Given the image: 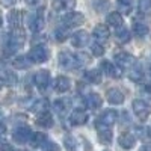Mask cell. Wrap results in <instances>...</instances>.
Listing matches in <instances>:
<instances>
[{"mask_svg":"<svg viewBox=\"0 0 151 151\" xmlns=\"http://www.w3.org/2000/svg\"><path fill=\"white\" fill-rule=\"evenodd\" d=\"M101 70H103V73H106L109 76V77H113V79H119L121 74H122V70L118 65L109 62V60H103L101 62Z\"/></svg>","mask_w":151,"mask_h":151,"instance_id":"cell-11","label":"cell"},{"mask_svg":"<svg viewBox=\"0 0 151 151\" xmlns=\"http://www.w3.org/2000/svg\"><path fill=\"white\" fill-rule=\"evenodd\" d=\"M147 136L151 139V124H148V125H147Z\"/></svg>","mask_w":151,"mask_h":151,"instance_id":"cell-43","label":"cell"},{"mask_svg":"<svg viewBox=\"0 0 151 151\" xmlns=\"http://www.w3.org/2000/svg\"><path fill=\"white\" fill-rule=\"evenodd\" d=\"M115 62H116L115 65H118L122 70V68H132V67H134V62L136 60H134V58L132 55L122 52V53L115 55Z\"/></svg>","mask_w":151,"mask_h":151,"instance_id":"cell-9","label":"cell"},{"mask_svg":"<svg viewBox=\"0 0 151 151\" xmlns=\"http://www.w3.org/2000/svg\"><path fill=\"white\" fill-rule=\"evenodd\" d=\"M116 118H118V112H116V110H112V109L104 110V112L101 113V116L98 118L97 125H104V127H110L112 124H115Z\"/></svg>","mask_w":151,"mask_h":151,"instance_id":"cell-8","label":"cell"},{"mask_svg":"<svg viewBox=\"0 0 151 151\" xmlns=\"http://www.w3.org/2000/svg\"><path fill=\"white\" fill-rule=\"evenodd\" d=\"M26 3H27V5H32V6H33V5H36V3H38V0H26Z\"/></svg>","mask_w":151,"mask_h":151,"instance_id":"cell-45","label":"cell"},{"mask_svg":"<svg viewBox=\"0 0 151 151\" xmlns=\"http://www.w3.org/2000/svg\"><path fill=\"white\" fill-rule=\"evenodd\" d=\"M0 118H2V110H0Z\"/></svg>","mask_w":151,"mask_h":151,"instance_id":"cell-48","label":"cell"},{"mask_svg":"<svg viewBox=\"0 0 151 151\" xmlns=\"http://www.w3.org/2000/svg\"><path fill=\"white\" fill-rule=\"evenodd\" d=\"M55 36H56V40H58V41L64 42V41L67 40V36H68L67 27H59V29H56V32H55Z\"/></svg>","mask_w":151,"mask_h":151,"instance_id":"cell-36","label":"cell"},{"mask_svg":"<svg viewBox=\"0 0 151 151\" xmlns=\"http://www.w3.org/2000/svg\"><path fill=\"white\" fill-rule=\"evenodd\" d=\"M88 42H89V35H88V32H85V30H79V32H76V33L71 36V44H73V47L82 48V47H85Z\"/></svg>","mask_w":151,"mask_h":151,"instance_id":"cell-13","label":"cell"},{"mask_svg":"<svg viewBox=\"0 0 151 151\" xmlns=\"http://www.w3.org/2000/svg\"><path fill=\"white\" fill-rule=\"evenodd\" d=\"M8 21H9L12 29H20L21 23H23V12L21 11H11L8 15Z\"/></svg>","mask_w":151,"mask_h":151,"instance_id":"cell-18","label":"cell"},{"mask_svg":"<svg viewBox=\"0 0 151 151\" xmlns=\"http://www.w3.org/2000/svg\"><path fill=\"white\" fill-rule=\"evenodd\" d=\"M129 77H130V80H133V82H141L142 80V77H144V73H142V70L139 68V67H132L130 68V71H129Z\"/></svg>","mask_w":151,"mask_h":151,"instance_id":"cell-31","label":"cell"},{"mask_svg":"<svg viewBox=\"0 0 151 151\" xmlns=\"http://www.w3.org/2000/svg\"><path fill=\"white\" fill-rule=\"evenodd\" d=\"M141 151H151V145H144L141 148Z\"/></svg>","mask_w":151,"mask_h":151,"instance_id":"cell-44","label":"cell"},{"mask_svg":"<svg viewBox=\"0 0 151 151\" xmlns=\"http://www.w3.org/2000/svg\"><path fill=\"white\" fill-rule=\"evenodd\" d=\"M6 133V127H5V124H0V137H3Z\"/></svg>","mask_w":151,"mask_h":151,"instance_id":"cell-42","label":"cell"},{"mask_svg":"<svg viewBox=\"0 0 151 151\" xmlns=\"http://www.w3.org/2000/svg\"><path fill=\"white\" fill-rule=\"evenodd\" d=\"M59 64L65 70H74V68L82 67L80 62H79V56L73 55L70 52H60L59 53Z\"/></svg>","mask_w":151,"mask_h":151,"instance_id":"cell-2","label":"cell"},{"mask_svg":"<svg viewBox=\"0 0 151 151\" xmlns=\"http://www.w3.org/2000/svg\"><path fill=\"white\" fill-rule=\"evenodd\" d=\"M137 11L141 14H150L151 12V0H139L137 2Z\"/></svg>","mask_w":151,"mask_h":151,"instance_id":"cell-33","label":"cell"},{"mask_svg":"<svg viewBox=\"0 0 151 151\" xmlns=\"http://www.w3.org/2000/svg\"><path fill=\"white\" fill-rule=\"evenodd\" d=\"M148 32H150V29H148L147 24H144V23H134L133 24V33H134V36L144 38V36L148 35Z\"/></svg>","mask_w":151,"mask_h":151,"instance_id":"cell-28","label":"cell"},{"mask_svg":"<svg viewBox=\"0 0 151 151\" xmlns=\"http://www.w3.org/2000/svg\"><path fill=\"white\" fill-rule=\"evenodd\" d=\"M106 151H107V150H106Z\"/></svg>","mask_w":151,"mask_h":151,"instance_id":"cell-50","label":"cell"},{"mask_svg":"<svg viewBox=\"0 0 151 151\" xmlns=\"http://www.w3.org/2000/svg\"><path fill=\"white\" fill-rule=\"evenodd\" d=\"M36 122L40 124L41 127L50 129V127H53L55 119H53V115H52V113L47 110V112H42V113H40V115L36 116Z\"/></svg>","mask_w":151,"mask_h":151,"instance_id":"cell-17","label":"cell"},{"mask_svg":"<svg viewBox=\"0 0 151 151\" xmlns=\"http://www.w3.org/2000/svg\"><path fill=\"white\" fill-rule=\"evenodd\" d=\"M0 27H2V15H0Z\"/></svg>","mask_w":151,"mask_h":151,"instance_id":"cell-47","label":"cell"},{"mask_svg":"<svg viewBox=\"0 0 151 151\" xmlns=\"http://www.w3.org/2000/svg\"><path fill=\"white\" fill-rule=\"evenodd\" d=\"M91 52H92V55L94 56H103L104 55V47L100 44V42H95V44H92V47H91Z\"/></svg>","mask_w":151,"mask_h":151,"instance_id":"cell-37","label":"cell"},{"mask_svg":"<svg viewBox=\"0 0 151 151\" xmlns=\"http://www.w3.org/2000/svg\"><path fill=\"white\" fill-rule=\"evenodd\" d=\"M70 106H71V103H70L68 98H58V100L53 101V109L58 113H60V115H62V113H65V112H68Z\"/></svg>","mask_w":151,"mask_h":151,"instance_id":"cell-24","label":"cell"},{"mask_svg":"<svg viewBox=\"0 0 151 151\" xmlns=\"http://www.w3.org/2000/svg\"><path fill=\"white\" fill-rule=\"evenodd\" d=\"M12 137H14V141L17 144H26L32 137V130H30V127H27V125H20V127H17L14 130Z\"/></svg>","mask_w":151,"mask_h":151,"instance_id":"cell-6","label":"cell"},{"mask_svg":"<svg viewBox=\"0 0 151 151\" xmlns=\"http://www.w3.org/2000/svg\"><path fill=\"white\" fill-rule=\"evenodd\" d=\"M71 122L74 124V125H83V124H86V121H88V113L83 110V109H76L73 113H71Z\"/></svg>","mask_w":151,"mask_h":151,"instance_id":"cell-16","label":"cell"},{"mask_svg":"<svg viewBox=\"0 0 151 151\" xmlns=\"http://www.w3.org/2000/svg\"><path fill=\"white\" fill-rule=\"evenodd\" d=\"M64 147L67 148V151H76L77 150V142H76L74 136H65L64 137Z\"/></svg>","mask_w":151,"mask_h":151,"instance_id":"cell-34","label":"cell"},{"mask_svg":"<svg viewBox=\"0 0 151 151\" xmlns=\"http://www.w3.org/2000/svg\"><path fill=\"white\" fill-rule=\"evenodd\" d=\"M70 88H71V82L68 77H65V76H60V77L56 79L55 82V89L58 92H67L70 91Z\"/></svg>","mask_w":151,"mask_h":151,"instance_id":"cell-23","label":"cell"},{"mask_svg":"<svg viewBox=\"0 0 151 151\" xmlns=\"http://www.w3.org/2000/svg\"><path fill=\"white\" fill-rule=\"evenodd\" d=\"M85 103H86V106L89 107V109H100L101 107V104H103V100H101V97H100L98 94H95V92H92V94H89L86 98H85Z\"/></svg>","mask_w":151,"mask_h":151,"instance_id":"cell-20","label":"cell"},{"mask_svg":"<svg viewBox=\"0 0 151 151\" xmlns=\"http://www.w3.org/2000/svg\"><path fill=\"white\" fill-rule=\"evenodd\" d=\"M98 130V139L101 144H110L112 142V130L110 127H104V125H97Z\"/></svg>","mask_w":151,"mask_h":151,"instance_id":"cell-21","label":"cell"},{"mask_svg":"<svg viewBox=\"0 0 151 151\" xmlns=\"http://www.w3.org/2000/svg\"><path fill=\"white\" fill-rule=\"evenodd\" d=\"M32 110L36 112L38 115H40V113H42V112H47V110H48V103L45 101V100H38V101L32 106Z\"/></svg>","mask_w":151,"mask_h":151,"instance_id":"cell-32","label":"cell"},{"mask_svg":"<svg viewBox=\"0 0 151 151\" xmlns=\"http://www.w3.org/2000/svg\"><path fill=\"white\" fill-rule=\"evenodd\" d=\"M115 36H116V41L121 42V44H125V42L130 41V32L125 29V27H118Z\"/></svg>","mask_w":151,"mask_h":151,"instance_id":"cell-29","label":"cell"},{"mask_svg":"<svg viewBox=\"0 0 151 151\" xmlns=\"http://www.w3.org/2000/svg\"><path fill=\"white\" fill-rule=\"evenodd\" d=\"M5 85H6V76L0 74V88H2V86H5Z\"/></svg>","mask_w":151,"mask_h":151,"instance_id":"cell-41","label":"cell"},{"mask_svg":"<svg viewBox=\"0 0 151 151\" xmlns=\"http://www.w3.org/2000/svg\"><path fill=\"white\" fill-rule=\"evenodd\" d=\"M0 3H2L3 6H6V8H9V6H12L15 3V0H0Z\"/></svg>","mask_w":151,"mask_h":151,"instance_id":"cell-40","label":"cell"},{"mask_svg":"<svg viewBox=\"0 0 151 151\" xmlns=\"http://www.w3.org/2000/svg\"><path fill=\"white\" fill-rule=\"evenodd\" d=\"M0 151H14V148L9 144H0Z\"/></svg>","mask_w":151,"mask_h":151,"instance_id":"cell-39","label":"cell"},{"mask_svg":"<svg viewBox=\"0 0 151 151\" xmlns=\"http://www.w3.org/2000/svg\"><path fill=\"white\" fill-rule=\"evenodd\" d=\"M12 65H14L15 68H18V70H26L32 65V62L29 60L27 56H18V58H15L14 60H12Z\"/></svg>","mask_w":151,"mask_h":151,"instance_id":"cell-27","label":"cell"},{"mask_svg":"<svg viewBox=\"0 0 151 151\" xmlns=\"http://www.w3.org/2000/svg\"><path fill=\"white\" fill-rule=\"evenodd\" d=\"M27 58L32 64H41L48 59V50L44 45H35L27 53Z\"/></svg>","mask_w":151,"mask_h":151,"instance_id":"cell-3","label":"cell"},{"mask_svg":"<svg viewBox=\"0 0 151 151\" xmlns=\"http://www.w3.org/2000/svg\"><path fill=\"white\" fill-rule=\"evenodd\" d=\"M118 144H119L122 148H125V150H130V148H133L134 144H136V137H134L132 133H121L119 139H118Z\"/></svg>","mask_w":151,"mask_h":151,"instance_id":"cell-19","label":"cell"},{"mask_svg":"<svg viewBox=\"0 0 151 151\" xmlns=\"http://www.w3.org/2000/svg\"><path fill=\"white\" fill-rule=\"evenodd\" d=\"M133 112L139 119H147L151 113V106L144 100H134L133 101Z\"/></svg>","mask_w":151,"mask_h":151,"instance_id":"cell-4","label":"cell"},{"mask_svg":"<svg viewBox=\"0 0 151 151\" xmlns=\"http://www.w3.org/2000/svg\"><path fill=\"white\" fill-rule=\"evenodd\" d=\"M150 76H151V68H150Z\"/></svg>","mask_w":151,"mask_h":151,"instance_id":"cell-49","label":"cell"},{"mask_svg":"<svg viewBox=\"0 0 151 151\" xmlns=\"http://www.w3.org/2000/svg\"><path fill=\"white\" fill-rule=\"evenodd\" d=\"M106 97H107V101L110 104H122L124 103V94L119 89H116V88L109 89L107 94H106Z\"/></svg>","mask_w":151,"mask_h":151,"instance_id":"cell-14","label":"cell"},{"mask_svg":"<svg viewBox=\"0 0 151 151\" xmlns=\"http://www.w3.org/2000/svg\"><path fill=\"white\" fill-rule=\"evenodd\" d=\"M33 82L40 89H45L50 83V73L47 70H40L33 74Z\"/></svg>","mask_w":151,"mask_h":151,"instance_id":"cell-10","label":"cell"},{"mask_svg":"<svg viewBox=\"0 0 151 151\" xmlns=\"http://www.w3.org/2000/svg\"><path fill=\"white\" fill-rule=\"evenodd\" d=\"M24 33L20 30V29H14V32H12V35L8 38V41H6V45H5V53L6 55H12V53H15L18 48L23 47L24 44Z\"/></svg>","mask_w":151,"mask_h":151,"instance_id":"cell-1","label":"cell"},{"mask_svg":"<svg viewBox=\"0 0 151 151\" xmlns=\"http://www.w3.org/2000/svg\"><path fill=\"white\" fill-rule=\"evenodd\" d=\"M116 5H118V9H119V14H129L132 11V6H133V0H116Z\"/></svg>","mask_w":151,"mask_h":151,"instance_id":"cell-30","label":"cell"},{"mask_svg":"<svg viewBox=\"0 0 151 151\" xmlns=\"http://www.w3.org/2000/svg\"><path fill=\"white\" fill-rule=\"evenodd\" d=\"M144 88H145V91H147V92H150V94H151V85H145Z\"/></svg>","mask_w":151,"mask_h":151,"instance_id":"cell-46","label":"cell"},{"mask_svg":"<svg viewBox=\"0 0 151 151\" xmlns=\"http://www.w3.org/2000/svg\"><path fill=\"white\" fill-rule=\"evenodd\" d=\"M106 21H107V24H109V26L115 27V29H118V27H122V24H124L122 15L119 14V12H110V14L107 15V18H106Z\"/></svg>","mask_w":151,"mask_h":151,"instance_id":"cell-22","label":"cell"},{"mask_svg":"<svg viewBox=\"0 0 151 151\" xmlns=\"http://www.w3.org/2000/svg\"><path fill=\"white\" fill-rule=\"evenodd\" d=\"M42 27H44V15H42V9H40V12H35L29 17V29L36 33Z\"/></svg>","mask_w":151,"mask_h":151,"instance_id":"cell-7","label":"cell"},{"mask_svg":"<svg viewBox=\"0 0 151 151\" xmlns=\"http://www.w3.org/2000/svg\"><path fill=\"white\" fill-rule=\"evenodd\" d=\"M52 6L56 12H71L76 6V0H53Z\"/></svg>","mask_w":151,"mask_h":151,"instance_id":"cell-12","label":"cell"},{"mask_svg":"<svg viewBox=\"0 0 151 151\" xmlns=\"http://www.w3.org/2000/svg\"><path fill=\"white\" fill-rule=\"evenodd\" d=\"M92 33H94V38H95L98 42H104V41H107V40H109V35H110L109 29L104 26V24H98V26H95Z\"/></svg>","mask_w":151,"mask_h":151,"instance_id":"cell-15","label":"cell"},{"mask_svg":"<svg viewBox=\"0 0 151 151\" xmlns=\"http://www.w3.org/2000/svg\"><path fill=\"white\" fill-rule=\"evenodd\" d=\"M44 151H60V148H59V145L58 144H55V142H45V145H44Z\"/></svg>","mask_w":151,"mask_h":151,"instance_id":"cell-38","label":"cell"},{"mask_svg":"<svg viewBox=\"0 0 151 151\" xmlns=\"http://www.w3.org/2000/svg\"><path fill=\"white\" fill-rule=\"evenodd\" d=\"M92 6L97 12H104L109 8V0H94Z\"/></svg>","mask_w":151,"mask_h":151,"instance_id":"cell-35","label":"cell"},{"mask_svg":"<svg viewBox=\"0 0 151 151\" xmlns=\"http://www.w3.org/2000/svg\"><path fill=\"white\" fill-rule=\"evenodd\" d=\"M85 79L88 82H91V83H101V71L94 68V70H89V71H86L85 73Z\"/></svg>","mask_w":151,"mask_h":151,"instance_id":"cell-25","label":"cell"},{"mask_svg":"<svg viewBox=\"0 0 151 151\" xmlns=\"http://www.w3.org/2000/svg\"><path fill=\"white\" fill-rule=\"evenodd\" d=\"M47 142V136L44 133H33L32 137H30V144L32 147L35 148H40V147H44Z\"/></svg>","mask_w":151,"mask_h":151,"instance_id":"cell-26","label":"cell"},{"mask_svg":"<svg viewBox=\"0 0 151 151\" xmlns=\"http://www.w3.org/2000/svg\"><path fill=\"white\" fill-rule=\"evenodd\" d=\"M62 23H64V26L67 29L68 27H77L85 23V15L82 12H68L64 17V20H62Z\"/></svg>","mask_w":151,"mask_h":151,"instance_id":"cell-5","label":"cell"}]
</instances>
